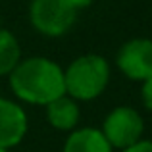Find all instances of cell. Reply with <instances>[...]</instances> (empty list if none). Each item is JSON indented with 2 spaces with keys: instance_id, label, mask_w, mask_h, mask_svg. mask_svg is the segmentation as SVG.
Segmentation results:
<instances>
[{
  "instance_id": "1",
  "label": "cell",
  "mask_w": 152,
  "mask_h": 152,
  "mask_svg": "<svg viewBox=\"0 0 152 152\" xmlns=\"http://www.w3.org/2000/svg\"><path fill=\"white\" fill-rule=\"evenodd\" d=\"M10 87L21 102L46 106L66 94L64 69L54 60L42 56L19 60L10 73Z\"/></svg>"
},
{
  "instance_id": "2",
  "label": "cell",
  "mask_w": 152,
  "mask_h": 152,
  "mask_svg": "<svg viewBox=\"0 0 152 152\" xmlns=\"http://www.w3.org/2000/svg\"><path fill=\"white\" fill-rule=\"evenodd\" d=\"M110 66L98 54H83L64 71L66 94L73 100H94L106 91Z\"/></svg>"
},
{
  "instance_id": "3",
  "label": "cell",
  "mask_w": 152,
  "mask_h": 152,
  "mask_svg": "<svg viewBox=\"0 0 152 152\" xmlns=\"http://www.w3.org/2000/svg\"><path fill=\"white\" fill-rule=\"evenodd\" d=\"M102 135L112 148H129L135 142L142 141L145 121L141 114L131 106H118L106 115L102 123Z\"/></svg>"
},
{
  "instance_id": "4",
  "label": "cell",
  "mask_w": 152,
  "mask_h": 152,
  "mask_svg": "<svg viewBox=\"0 0 152 152\" xmlns=\"http://www.w3.org/2000/svg\"><path fill=\"white\" fill-rule=\"evenodd\" d=\"M75 14L62 0H33L29 18L33 27L46 37H62L71 29Z\"/></svg>"
},
{
  "instance_id": "5",
  "label": "cell",
  "mask_w": 152,
  "mask_h": 152,
  "mask_svg": "<svg viewBox=\"0 0 152 152\" xmlns=\"http://www.w3.org/2000/svg\"><path fill=\"white\" fill-rule=\"evenodd\" d=\"M118 67L127 79L145 81L152 77V41L131 39L118 52Z\"/></svg>"
},
{
  "instance_id": "6",
  "label": "cell",
  "mask_w": 152,
  "mask_h": 152,
  "mask_svg": "<svg viewBox=\"0 0 152 152\" xmlns=\"http://www.w3.org/2000/svg\"><path fill=\"white\" fill-rule=\"evenodd\" d=\"M27 114L19 104L0 96V148L18 146L27 135Z\"/></svg>"
},
{
  "instance_id": "7",
  "label": "cell",
  "mask_w": 152,
  "mask_h": 152,
  "mask_svg": "<svg viewBox=\"0 0 152 152\" xmlns=\"http://www.w3.org/2000/svg\"><path fill=\"white\" fill-rule=\"evenodd\" d=\"M79 106L77 100L69 98L67 94L46 104V119L54 129L58 131H73V127L79 123Z\"/></svg>"
},
{
  "instance_id": "8",
  "label": "cell",
  "mask_w": 152,
  "mask_h": 152,
  "mask_svg": "<svg viewBox=\"0 0 152 152\" xmlns=\"http://www.w3.org/2000/svg\"><path fill=\"white\" fill-rule=\"evenodd\" d=\"M114 148L100 129L94 127H83L77 129L66 139L64 142V152H112Z\"/></svg>"
},
{
  "instance_id": "9",
  "label": "cell",
  "mask_w": 152,
  "mask_h": 152,
  "mask_svg": "<svg viewBox=\"0 0 152 152\" xmlns=\"http://www.w3.org/2000/svg\"><path fill=\"white\" fill-rule=\"evenodd\" d=\"M21 60V48L18 39L8 29H0V77L10 75Z\"/></svg>"
},
{
  "instance_id": "10",
  "label": "cell",
  "mask_w": 152,
  "mask_h": 152,
  "mask_svg": "<svg viewBox=\"0 0 152 152\" xmlns=\"http://www.w3.org/2000/svg\"><path fill=\"white\" fill-rule=\"evenodd\" d=\"M141 98L148 110H152V77L142 81V89H141Z\"/></svg>"
},
{
  "instance_id": "11",
  "label": "cell",
  "mask_w": 152,
  "mask_h": 152,
  "mask_svg": "<svg viewBox=\"0 0 152 152\" xmlns=\"http://www.w3.org/2000/svg\"><path fill=\"white\" fill-rule=\"evenodd\" d=\"M121 152H152V141H139L129 148H123Z\"/></svg>"
},
{
  "instance_id": "12",
  "label": "cell",
  "mask_w": 152,
  "mask_h": 152,
  "mask_svg": "<svg viewBox=\"0 0 152 152\" xmlns=\"http://www.w3.org/2000/svg\"><path fill=\"white\" fill-rule=\"evenodd\" d=\"M64 4H66L67 8H71L73 12H77V10H83V8H87L93 0H62Z\"/></svg>"
},
{
  "instance_id": "13",
  "label": "cell",
  "mask_w": 152,
  "mask_h": 152,
  "mask_svg": "<svg viewBox=\"0 0 152 152\" xmlns=\"http://www.w3.org/2000/svg\"><path fill=\"white\" fill-rule=\"evenodd\" d=\"M0 152H8V150H4V148H0Z\"/></svg>"
}]
</instances>
